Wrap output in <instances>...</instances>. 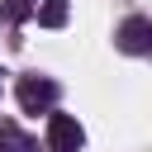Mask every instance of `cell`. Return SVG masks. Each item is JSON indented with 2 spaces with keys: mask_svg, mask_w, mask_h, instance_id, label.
<instances>
[{
  "mask_svg": "<svg viewBox=\"0 0 152 152\" xmlns=\"http://www.w3.org/2000/svg\"><path fill=\"white\" fill-rule=\"evenodd\" d=\"M66 14H71L66 0H43V5H38V24H43V28H62Z\"/></svg>",
  "mask_w": 152,
  "mask_h": 152,
  "instance_id": "5b68a950",
  "label": "cell"
},
{
  "mask_svg": "<svg viewBox=\"0 0 152 152\" xmlns=\"http://www.w3.org/2000/svg\"><path fill=\"white\" fill-rule=\"evenodd\" d=\"M119 48H124V52H133V57L152 52V24H147L142 14L124 19V28H119Z\"/></svg>",
  "mask_w": 152,
  "mask_h": 152,
  "instance_id": "3957f363",
  "label": "cell"
},
{
  "mask_svg": "<svg viewBox=\"0 0 152 152\" xmlns=\"http://www.w3.org/2000/svg\"><path fill=\"white\" fill-rule=\"evenodd\" d=\"M0 152H38V142H33L24 128H14V124H0Z\"/></svg>",
  "mask_w": 152,
  "mask_h": 152,
  "instance_id": "277c9868",
  "label": "cell"
},
{
  "mask_svg": "<svg viewBox=\"0 0 152 152\" xmlns=\"http://www.w3.org/2000/svg\"><path fill=\"white\" fill-rule=\"evenodd\" d=\"M19 104H24L28 114H48V109L57 104V86H52L48 76H24V81H19Z\"/></svg>",
  "mask_w": 152,
  "mask_h": 152,
  "instance_id": "7a4b0ae2",
  "label": "cell"
},
{
  "mask_svg": "<svg viewBox=\"0 0 152 152\" xmlns=\"http://www.w3.org/2000/svg\"><path fill=\"white\" fill-rule=\"evenodd\" d=\"M86 133L71 114H48V152H81Z\"/></svg>",
  "mask_w": 152,
  "mask_h": 152,
  "instance_id": "6da1fadb",
  "label": "cell"
}]
</instances>
